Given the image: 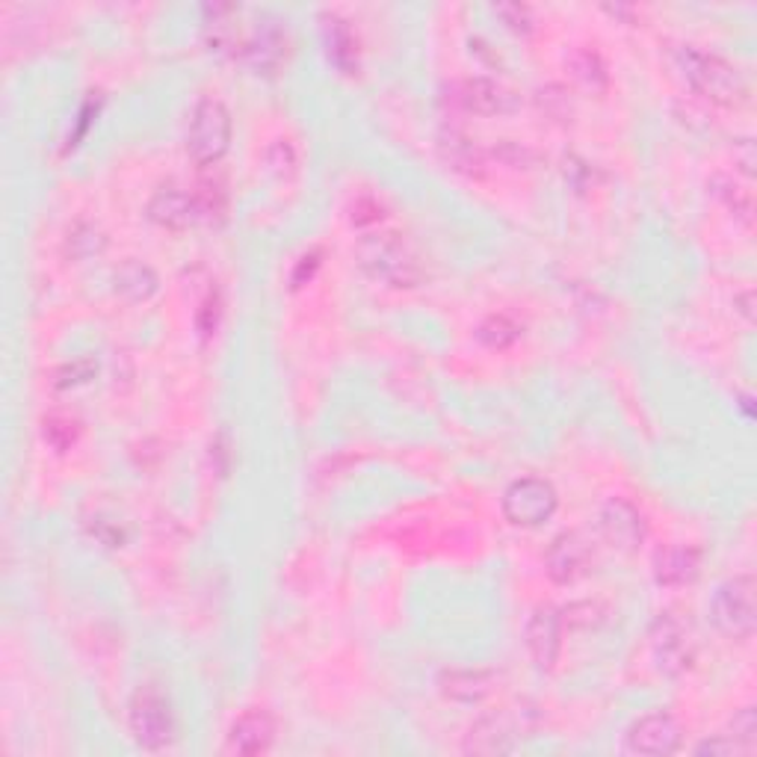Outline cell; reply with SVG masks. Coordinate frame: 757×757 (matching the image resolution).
Masks as SVG:
<instances>
[{
	"mask_svg": "<svg viewBox=\"0 0 757 757\" xmlns=\"http://www.w3.org/2000/svg\"><path fill=\"white\" fill-rule=\"evenodd\" d=\"M701 571V553L689 545H669L654 553V577L660 586L681 589L693 583Z\"/></svg>",
	"mask_w": 757,
	"mask_h": 757,
	"instance_id": "15",
	"label": "cell"
},
{
	"mask_svg": "<svg viewBox=\"0 0 757 757\" xmlns=\"http://www.w3.org/2000/svg\"><path fill=\"white\" fill-rule=\"evenodd\" d=\"M719 196L725 198L728 210H734V217H740L746 225H752V210H755L752 190H743V187H736V184H731V181H722Z\"/></svg>",
	"mask_w": 757,
	"mask_h": 757,
	"instance_id": "28",
	"label": "cell"
},
{
	"mask_svg": "<svg viewBox=\"0 0 757 757\" xmlns=\"http://www.w3.org/2000/svg\"><path fill=\"white\" fill-rule=\"evenodd\" d=\"M127 725L134 734L136 746H143L146 752H163L172 746L175 740V716L169 707L167 695L155 689V686H143L136 689L131 698V713H127Z\"/></svg>",
	"mask_w": 757,
	"mask_h": 757,
	"instance_id": "5",
	"label": "cell"
},
{
	"mask_svg": "<svg viewBox=\"0 0 757 757\" xmlns=\"http://www.w3.org/2000/svg\"><path fill=\"white\" fill-rule=\"evenodd\" d=\"M681 725L672 713L654 710V713L639 716L627 734H624V752L631 755H672L681 748Z\"/></svg>",
	"mask_w": 757,
	"mask_h": 757,
	"instance_id": "9",
	"label": "cell"
},
{
	"mask_svg": "<svg viewBox=\"0 0 757 757\" xmlns=\"http://www.w3.org/2000/svg\"><path fill=\"white\" fill-rule=\"evenodd\" d=\"M736 148H740V169L752 178V172H755V146H752V139H740Z\"/></svg>",
	"mask_w": 757,
	"mask_h": 757,
	"instance_id": "35",
	"label": "cell"
},
{
	"mask_svg": "<svg viewBox=\"0 0 757 757\" xmlns=\"http://www.w3.org/2000/svg\"><path fill=\"white\" fill-rule=\"evenodd\" d=\"M495 157H498V160H503V163L512 169H527V167H533L536 151L527 146H518V143H512V139H503V143L495 148Z\"/></svg>",
	"mask_w": 757,
	"mask_h": 757,
	"instance_id": "31",
	"label": "cell"
},
{
	"mask_svg": "<svg viewBox=\"0 0 757 757\" xmlns=\"http://www.w3.org/2000/svg\"><path fill=\"white\" fill-rule=\"evenodd\" d=\"M267 167L279 181H293L296 178V169H300V157H296V148L288 143V139H276L267 151Z\"/></svg>",
	"mask_w": 757,
	"mask_h": 757,
	"instance_id": "26",
	"label": "cell"
},
{
	"mask_svg": "<svg viewBox=\"0 0 757 757\" xmlns=\"http://www.w3.org/2000/svg\"><path fill=\"white\" fill-rule=\"evenodd\" d=\"M148 217L155 219L160 229L187 231L196 222H202L198 202L193 193H184L178 187H160L148 202Z\"/></svg>",
	"mask_w": 757,
	"mask_h": 757,
	"instance_id": "13",
	"label": "cell"
},
{
	"mask_svg": "<svg viewBox=\"0 0 757 757\" xmlns=\"http://www.w3.org/2000/svg\"><path fill=\"white\" fill-rule=\"evenodd\" d=\"M651 654L657 672L666 677L686 674L695 663V639L674 612H663L651 627Z\"/></svg>",
	"mask_w": 757,
	"mask_h": 757,
	"instance_id": "7",
	"label": "cell"
},
{
	"mask_svg": "<svg viewBox=\"0 0 757 757\" xmlns=\"http://www.w3.org/2000/svg\"><path fill=\"white\" fill-rule=\"evenodd\" d=\"M518 322H512L503 314H495L479 326V341L486 343L488 350H506V346L518 341Z\"/></svg>",
	"mask_w": 757,
	"mask_h": 757,
	"instance_id": "24",
	"label": "cell"
},
{
	"mask_svg": "<svg viewBox=\"0 0 757 757\" xmlns=\"http://www.w3.org/2000/svg\"><path fill=\"white\" fill-rule=\"evenodd\" d=\"M95 364L93 362H81V364H69V367H63L60 370V376H69V379H63V382H57L60 388H74V384L86 382L89 376H93Z\"/></svg>",
	"mask_w": 757,
	"mask_h": 757,
	"instance_id": "34",
	"label": "cell"
},
{
	"mask_svg": "<svg viewBox=\"0 0 757 757\" xmlns=\"http://www.w3.org/2000/svg\"><path fill=\"white\" fill-rule=\"evenodd\" d=\"M539 107L550 119H571V101L569 93L562 86H548L539 93Z\"/></svg>",
	"mask_w": 757,
	"mask_h": 757,
	"instance_id": "29",
	"label": "cell"
},
{
	"mask_svg": "<svg viewBox=\"0 0 757 757\" xmlns=\"http://www.w3.org/2000/svg\"><path fill=\"white\" fill-rule=\"evenodd\" d=\"M495 12L503 19V24H506L509 30L524 33V36L533 30V15H529L527 7H521V3H503V7H495Z\"/></svg>",
	"mask_w": 757,
	"mask_h": 757,
	"instance_id": "32",
	"label": "cell"
},
{
	"mask_svg": "<svg viewBox=\"0 0 757 757\" xmlns=\"http://www.w3.org/2000/svg\"><path fill=\"white\" fill-rule=\"evenodd\" d=\"M728 736H731L734 743H740L746 755H752V752H755V746H757V716H755V707H743V710H740V713H736L734 719H731Z\"/></svg>",
	"mask_w": 757,
	"mask_h": 757,
	"instance_id": "27",
	"label": "cell"
},
{
	"mask_svg": "<svg viewBox=\"0 0 757 757\" xmlns=\"http://www.w3.org/2000/svg\"><path fill=\"white\" fill-rule=\"evenodd\" d=\"M557 509H560V495L541 477H521L503 491V515L512 527H541L557 515Z\"/></svg>",
	"mask_w": 757,
	"mask_h": 757,
	"instance_id": "6",
	"label": "cell"
},
{
	"mask_svg": "<svg viewBox=\"0 0 757 757\" xmlns=\"http://www.w3.org/2000/svg\"><path fill=\"white\" fill-rule=\"evenodd\" d=\"M81 436V424L69 415H53L45 420V441L57 450V453H65L69 447L77 441Z\"/></svg>",
	"mask_w": 757,
	"mask_h": 757,
	"instance_id": "25",
	"label": "cell"
},
{
	"mask_svg": "<svg viewBox=\"0 0 757 757\" xmlns=\"http://www.w3.org/2000/svg\"><path fill=\"white\" fill-rule=\"evenodd\" d=\"M565 69H569L571 81L581 86L583 93H591V95L607 93V84H610L607 65H603L601 57H598L595 51H589V48H577V51L571 53Z\"/></svg>",
	"mask_w": 757,
	"mask_h": 757,
	"instance_id": "20",
	"label": "cell"
},
{
	"mask_svg": "<svg viewBox=\"0 0 757 757\" xmlns=\"http://www.w3.org/2000/svg\"><path fill=\"white\" fill-rule=\"evenodd\" d=\"M456 101L462 110L477 115H506L518 107V95L491 77H471L456 89Z\"/></svg>",
	"mask_w": 757,
	"mask_h": 757,
	"instance_id": "12",
	"label": "cell"
},
{
	"mask_svg": "<svg viewBox=\"0 0 757 757\" xmlns=\"http://www.w3.org/2000/svg\"><path fill=\"white\" fill-rule=\"evenodd\" d=\"M231 146V113L219 98H202L193 110L187 131V151L198 167L219 163Z\"/></svg>",
	"mask_w": 757,
	"mask_h": 757,
	"instance_id": "4",
	"label": "cell"
},
{
	"mask_svg": "<svg viewBox=\"0 0 757 757\" xmlns=\"http://www.w3.org/2000/svg\"><path fill=\"white\" fill-rule=\"evenodd\" d=\"M755 581L748 574H736L722 583L710 601V622L734 643H746L755 633Z\"/></svg>",
	"mask_w": 757,
	"mask_h": 757,
	"instance_id": "3",
	"label": "cell"
},
{
	"mask_svg": "<svg viewBox=\"0 0 757 757\" xmlns=\"http://www.w3.org/2000/svg\"><path fill=\"white\" fill-rule=\"evenodd\" d=\"M113 288L122 300L148 302L160 288V281H157V272L148 264L131 258L113 272Z\"/></svg>",
	"mask_w": 757,
	"mask_h": 757,
	"instance_id": "17",
	"label": "cell"
},
{
	"mask_svg": "<svg viewBox=\"0 0 757 757\" xmlns=\"http://www.w3.org/2000/svg\"><path fill=\"white\" fill-rule=\"evenodd\" d=\"M591 569V548L581 533H560L545 553V571L557 586H571Z\"/></svg>",
	"mask_w": 757,
	"mask_h": 757,
	"instance_id": "10",
	"label": "cell"
},
{
	"mask_svg": "<svg viewBox=\"0 0 757 757\" xmlns=\"http://www.w3.org/2000/svg\"><path fill=\"white\" fill-rule=\"evenodd\" d=\"M527 651L541 672H550L562 651V612L557 607H539L527 622Z\"/></svg>",
	"mask_w": 757,
	"mask_h": 757,
	"instance_id": "11",
	"label": "cell"
},
{
	"mask_svg": "<svg viewBox=\"0 0 757 757\" xmlns=\"http://www.w3.org/2000/svg\"><path fill=\"white\" fill-rule=\"evenodd\" d=\"M562 175L574 190H589L595 184V167L581 160V157H565V167H562Z\"/></svg>",
	"mask_w": 757,
	"mask_h": 757,
	"instance_id": "30",
	"label": "cell"
},
{
	"mask_svg": "<svg viewBox=\"0 0 757 757\" xmlns=\"http://www.w3.org/2000/svg\"><path fill=\"white\" fill-rule=\"evenodd\" d=\"M441 157L447 160V167L465 175H483L486 169V151L477 146V139H467L465 134L441 136Z\"/></svg>",
	"mask_w": 757,
	"mask_h": 757,
	"instance_id": "21",
	"label": "cell"
},
{
	"mask_svg": "<svg viewBox=\"0 0 757 757\" xmlns=\"http://www.w3.org/2000/svg\"><path fill=\"white\" fill-rule=\"evenodd\" d=\"M512 746H515V728L509 725V719L503 716L479 719L465 736L467 755H503V752H512Z\"/></svg>",
	"mask_w": 757,
	"mask_h": 757,
	"instance_id": "16",
	"label": "cell"
},
{
	"mask_svg": "<svg viewBox=\"0 0 757 757\" xmlns=\"http://www.w3.org/2000/svg\"><path fill=\"white\" fill-rule=\"evenodd\" d=\"M105 246L107 237L93 222H74L72 229L65 231V255L74 260L95 258V255L105 252Z\"/></svg>",
	"mask_w": 757,
	"mask_h": 757,
	"instance_id": "23",
	"label": "cell"
},
{
	"mask_svg": "<svg viewBox=\"0 0 757 757\" xmlns=\"http://www.w3.org/2000/svg\"><path fill=\"white\" fill-rule=\"evenodd\" d=\"M441 693L462 705H479L491 693V674L479 669H453L441 674Z\"/></svg>",
	"mask_w": 757,
	"mask_h": 757,
	"instance_id": "18",
	"label": "cell"
},
{
	"mask_svg": "<svg viewBox=\"0 0 757 757\" xmlns=\"http://www.w3.org/2000/svg\"><path fill=\"white\" fill-rule=\"evenodd\" d=\"M695 752L698 755H746L743 752V746L740 743H734L728 734H719L713 736V740H705V743H698L695 746Z\"/></svg>",
	"mask_w": 757,
	"mask_h": 757,
	"instance_id": "33",
	"label": "cell"
},
{
	"mask_svg": "<svg viewBox=\"0 0 757 757\" xmlns=\"http://www.w3.org/2000/svg\"><path fill=\"white\" fill-rule=\"evenodd\" d=\"M358 267L384 288H415L424 279L420 260L396 234H370L358 243Z\"/></svg>",
	"mask_w": 757,
	"mask_h": 757,
	"instance_id": "2",
	"label": "cell"
},
{
	"mask_svg": "<svg viewBox=\"0 0 757 757\" xmlns=\"http://www.w3.org/2000/svg\"><path fill=\"white\" fill-rule=\"evenodd\" d=\"M677 72L695 93L705 95L707 101L722 107H740L748 101V81L734 63H728L725 57H719L705 48L684 45L677 48Z\"/></svg>",
	"mask_w": 757,
	"mask_h": 757,
	"instance_id": "1",
	"label": "cell"
},
{
	"mask_svg": "<svg viewBox=\"0 0 757 757\" xmlns=\"http://www.w3.org/2000/svg\"><path fill=\"white\" fill-rule=\"evenodd\" d=\"M249 63L258 69V74H272L284 63V30L276 24H260L258 33L246 45Z\"/></svg>",
	"mask_w": 757,
	"mask_h": 757,
	"instance_id": "19",
	"label": "cell"
},
{
	"mask_svg": "<svg viewBox=\"0 0 757 757\" xmlns=\"http://www.w3.org/2000/svg\"><path fill=\"white\" fill-rule=\"evenodd\" d=\"M276 740V719L267 710H249L231 725L225 752L229 755H260L270 752Z\"/></svg>",
	"mask_w": 757,
	"mask_h": 757,
	"instance_id": "14",
	"label": "cell"
},
{
	"mask_svg": "<svg viewBox=\"0 0 757 757\" xmlns=\"http://www.w3.org/2000/svg\"><path fill=\"white\" fill-rule=\"evenodd\" d=\"M353 210H379V208H376L374 202H367V198H362V202H355ZM376 219H382V217H376V213H367V222H376ZM355 222L362 225L364 217H355Z\"/></svg>",
	"mask_w": 757,
	"mask_h": 757,
	"instance_id": "36",
	"label": "cell"
},
{
	"mask_svg": "<svg viewBox=\"0 0 757 757\" xmlns=\"http://www.w3.org/2000/svg\"><path fill=\"white\" fill-rule=\"evenodd\" d=\"M326 51L341 72L353 74L358 69V48H355L353 30L341 22V19H329L326 22Z\"/></svg>",
	"mask_w": 757,
	"mask_h": 757,
	"instance_id": "22",
	"label": "cell"
},
{
	"mask_svg": "<svg viewBox=\"0 0 757 757\" xmlns=\"http://www.w3.org/2000/svg\"><path fill=\"white\" fill-rule=\"evenodd\" d=\"M598 529L610 548L636 553L648 539V524L639 509L624 498H607L598 509Z\"/></svg>",
	"mask_w": 757,
	"mask_h": 757,
	"instance_id": "8",
	"label": "cell"
}]
</instances>
